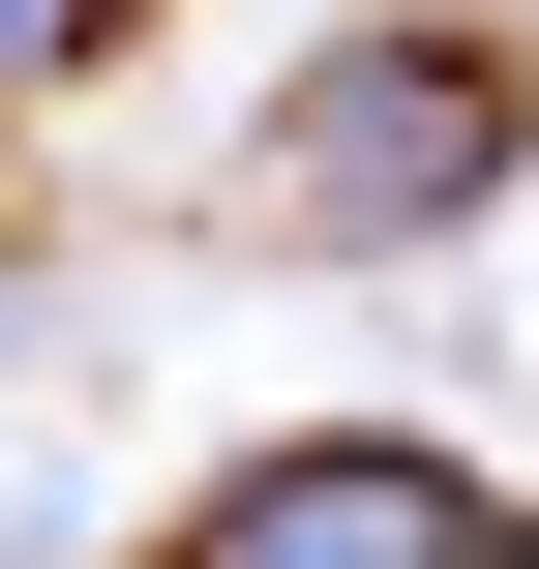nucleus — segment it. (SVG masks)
Here are the masks:
<instances>
[{"mask_svg":"<svg viewBox=\"0 0 539 569\" xmlns=\"http://www.w3.org/2000/svg\"><path fill=\"white\" fill-rule=\"evenodd\" d=\"M0 330H30V240H0Z\"/></svg>","mask_w":539,"mask_h":569,"instance_id":"obj_4","label":"nucleus"},{"mask_svg":"<svg viewBox=\"0 0 539 569\" xmlns=\"http://www.w3.org/2000/svg\"><path fill=\"white\" fill-rule=\"evenodd\" d=\"M150 569H510V480H480L450 420H270V450L180 480Z\"/></svg>","mask_w":539,"mask_h":569,"instance_id":"obj_2","label":"nucleus"},{"mask_svg":"<svg viewBox=\"0 0 539 569\" xmlns=\"http://www.w3.org/2000/svg\"><path fill=\"white\" fill-rule=\"evenodd\" d=\"M90 60H150V0H0V120H60Z\"/></svg>","mask_w":539,"mask_h":569,"instance_id":"obj_3","label":"nucleus"},{"mask_svg":"<svg viewBox=\"0 0 539 569\" xmlns=\"http://www.w3.org/2000/svg\"><path fill=\"white\" fill-rule=\"evenodd\" d=\"M510 180H539V30H480V0L330 30V60L240 120V240H300V270H420V240H480Z\"/></svg>","mask_w":539,"mask_h":569,"instance_id":"obj_1","label":"nucleus"}]
</instances>
